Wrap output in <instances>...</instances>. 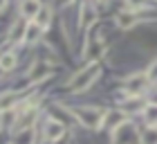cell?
I'll list each match as a JSON object with an SVG mask.
<instances>
[{
	"label": "cell",
	"instance_id": "obj_6",
	"mask_svg": "<svg viewBox=\"0 0 157 144\" xmlns=\"http://www.w3.org/2000/svg\"><path fill=\"white\" fill-rule=\"evenodd\" d=\"M78 18H81V27H83V30H88V27L97 20V9L90 2H83L81 5V16H78Z\"/></svg>",
	"mask_w": 157,
	"mask_h": 144
},
{
	"label": "cell",
	"instance_id": "obj_16",
	"mask_svg": "<svg viewBox=\"0 0 157 144\" xmlns=\"http://www.w3.org/2000/svg\"><path fill=\"white\" fill-rule=\"evenodd\" d=\"M141 106H144V102H141V99H137V97H132V99H128V102L124 104V110H126V113H128V110L132 113V110H139Z\"/></svg>",
	"mask_w": 157,
	"mask_h": 144
},
{
	"label": "cell",
	"instance_id": "obj_3",
	"mask_svg": "<svg viewBox=\"0 0 157 144\" xmlns=\"http://www.w3.org/2000/svg\"><path fill=\"white\" fill-rule=\"evenodd\" d=\"M146 83H148V77L146 74H132V77H128L126 79V90H128V95H139L141 90L146 88Z\"/></svg>",
	"mask_w": 157,
	"mask_h": 144
},
{
	"label": "cell",
	"instance_id": "obj_19",
	"mask_svg": "<svg viewBox=\"0 0 157 144\" xmlns=\"http://www.w3.org/2000/svg\"><path fill=\"white\" fill-rule=\"evenodd\" d=\"M151 104H153V106H157V92H155V95L151 97Z\"/></svg>",
	"mask_w": 157,
	"mask_h": 144
},
{
	"label": "cell",
	"instance_id": "obj_15",
	"mask_svg": "<svg viewBox=\"0 0 157 144\" xmlns=\"http://www.w3.org/2000/svg\"><path fill=\"white\" fill-rule=\"evenodd\" d=\"M38 34H40V27H38L36 23H32L29 27H27V34H25V41H27V43H34V41H36V38H38Z\"/></svg>",
	"mask_w": 157,
	"mask_h": 144
},
{
	"label": "cell",
	"instance_id": "obj_1",
	"mask_svg": "<svg viewBox=\"0 0 157 144\" xmlns=\"http://www.w3.org/2000/svg\"><path fill=\"white\" fill-rule=\"evenodd\" d=\"M97 77H99V63H90V66H85L81 72H76V77L70 81V88L74 92H83L85 88H90V86L94 83Z\"/></svg>",
	"mask_w": 157,
	"mask_h": 144
},
{
	"label": "cell",
	"instance_id": "obj_7",
	"mask_svg": "<svg viewBox=\"0 0 157 144\" xmlns=\"http://www.w3.org/2000/svg\"><path fill=\"white\" fill-rule=\"evenodd\" d=\"M40 9V0H20V11L25 18H36Z\"/></svg>",
	"mask_w": 157,
	"mask_h": 144
},
{
	"label": "cell",
	"instance_id": "obj_12",
	"mask_svg": "<svg viewBox=\"0 0 157 144\" xmlns=\"http://www.w3.org/2000/svg\"><path fill=\"white\" fill-rule=\"evenodd\" d=\"M0 66H2V70H5V72L13 70V66H16V56H13L11 52H5V54H0Z\"/></svg>",
	"mask_w": 157,
	"mask_h": 144
},
{
	"label": "cell",
	"instance_id": "obj_17",
	"mask_svg": "<svg viewBox=\"0 0 157 144\" xmlns=\"http://www.w3.org/2000/svg\"><path fill=\"white\" fill-rule=\"evenodd\" d=\"M146 77H148V81H155V83H157V61L148 68V74H146Z\"/></svg>",
	"mask_w": 157,
	"mask_h": 144
},
{
	"label": "cell",
	"instance_id": "obj_18",
	"mask_svg": "<svg viewBox=\"0 0 157 144\" xmlns=\"http://www.w3.org/2000/svg\"><path fill=\"white\" fill-rule=\"evenodd\" d=\"M128 5H130V11H132V9H139V7H144L146 0H128Z\"/></svg>",
	"mask_w": 157,
	"mask_h": 144
},
{
	"label": "cell",
	"instance_id": "obj_4",
	"mask_svg": "<svg viewBox=\"0 0 157 144\" xmlns=\"http://www.w3.org/2000/svg\"><path fill=\"white\" fill-rule=\"evenodd\" d=\"M63 133H65V128H63L61 122H56V119H49V122H47V126H45V140L59 142V140L63 138Z\"/></svg>",
	"mask_w": 157,
	"mask_h": 144
},
{
	"label": "cell",
	"instance_id": "obj_2",
	"mask_svg": "<svg viewBox=\"0 0 157 144\" xmlns=\"http://www.w3.org/2000/svg\"><path fill=\"white\" fill-rule=\"evenodd\" d=\"M72 115L85 128H99L101 122H103V117H105V113L101 110V108H76V110H72Z\"/></svg>",
	"mask_w": 157,
	"mask_h": 144
},
{
	"label": "cell",
	"instance_id": "obj_21",
	"mask_svg": "<svg viewBox=\"0 0 157 144\" xmlns=\"http://www.w3.org/2000/svg\"><path fill=\"white\" fill-rule=\"evenodd\" d=\"M2 72H5V70H2V66H0V74H2Z\"/></svg>",
	"mask_w": 157,
	"mask_h": 144
},
{
	"label": "cell",
	"instance_id": "obj_5",
	"mask_svg": "<svg viewBox=\"0 0 157 144\" xmlns=\"http://www.w3.org/2000/svg\"><path fill=\"white\" fill-rule=\"evenodd\" d=\"M27 27H29V23H27L25 18H18L16 23L11 25L9 34H7V36H9V41H11V43H18V41H20V38H23V36L27 34Z\"/></svg>",
	"mask_w": 157,
	"mask_h": 144
},
{
	"label": "cell",
	"instance_id": "obj_8",
	"mask_svg": "<svg viewBox=\"0 0 157 144\" xmlns=\"http://www.w3.org/2000/svg\"><path fill=\"white\" fill-rule=\"evenodd\" d=\"M135 23H137L135 11H119L117 14V25L121 30H130V27H135Z\"/></svg>",
	"mask_w": 157,
	"mask_h": 144
},
{
	"label": "cell",
	"instance_id": "obj_14",
	"mask_svg": "<svg viewBox=\"0 0 157 144\" xmlns=\"http://www.w3.org/2000/svg\"><path fill=\"white\" fill-rule=\"evenodd\" d=\"M144 117L148 122V126H157V106H146V110H144Z\"/></svg>",
	"mask_w": 157,
	"mask_h": 144
},
{
	"label": "cell",
	"instance_id": "obj_10",
	"mask_svg": "<svg viewBox=\"0 0 157 144\" xmlns=\"http://www.w3.org/2000/svg\"><path fill=\"white\" fill-rule=\"evenodd\" d=\"M13 144H34V128H23L16 133Z\"/></svg>",
	"mask_w": 157,
	"mask_h": 144
},
{
	"label": "cell",
	"instance_id": "obj_13",
	"mask_svg": "<svg viewBox=\"0 0 157 144\" xmlns=\"http://www.w3.org/2000/svg\"><path fill=\"white\" fill-rule=\"evenodd\" d=\"M49 18H52V11H49L47 7H43V9L38 11V16H36V25L40 27V30H45V27L49 25Z\"/></svg>",
	"mask_w": 157,
	"mask_h": 144
},
{
	"label": "cell",
	"instance_id": "obj_20",
	"mask_svg": "<svg viewBox=\"0 0 157 144\" xmlns=\"http://www.w3.org/2000/svg\"><path fill=\"white\" fill-rule=\"evenodd\" d=\"M5 5H7V0H0V9H5Z\"/></svg>",
	"mask_w": 157,
	"mask_h": 144
},
{
	"label": "cell",
	"instance_id": "obj_11",
	"mask_svg": "<svg viewBox=\"0 0 157 144\" xmlns=\"http://www.w3.org/2000/svg\"><path fill=\"white\" fill-rule=\"evenodd\" d=\"M139 140H141V144H157V128L148 126V131L139 133Z\"/></svg>",
	"mask_w": 157,
	"mask_h": 144
},
{
	"label": "cell",
	"instance_id": "obj_22",
	"mask_svg": "<svg viewBox=\"0 0 157 144\" xmlns=\"http://www.w3.org/2000/svg\"><path fill=\"white\" fill-rule=\"evenodd\" d=\"M101 2H108V0H101Z\"/></svg>",
	"mask_w": 157,
	"mask_h": 144
},
{
	"label": "cell",
	"instance_id": "obj_9",
	"mask_svg": "<svg viewBox=\"0 0 157 144\" xmlns=\"http://www.w3.org/2000/svg\"><path fill=\"white\" fill-rule=\"evenodd\" d=\"M18 99H20L18 92H7V95L0 97V108H2V110H11V108L18 104Z\"/></svg>",
	"mask_w": 157,
	"mask_h": 144
}]
</instances>
